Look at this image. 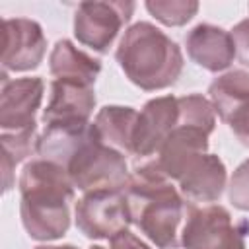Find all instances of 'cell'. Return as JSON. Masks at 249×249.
<instances>
[{"mask_svg":"<svg viewBox=\"0 0 249 249\" xmlns=\"http://www.w3.org/2000/svg\"><path fill=\"white\" fill-rule=\"evenodd\" d=\"M74 189L66 167L49 160L25 163L19 175V214L31 239L54 241L68 231Z\"/></svg>","mask_w":249,"mask_h":249,"instance_id":"obj_1","label":"cell"},{"mask_svg":"<svg viewBox=\"0 0 249 249\" xmlns=\"http://www.w3.org/2000/svg\"><path fill=\"white\" fill-rule=\"evenodd\" d=\"M124 196L130 222L160 249L179 247V224L187 216L189 204L160 169L158 161L140 165L130 175Z\"/></svg>","mask_w":249,"mask_h":249,"instance_id":"obj_2","label":"cell"},{"mask_svg":"<svg viewBox=\"0 0 249 249\" xmlns=\"http://www.w3.org/2000/svg\"><path fill=\"white\" fill-rule=\"evenodd\" d=\"M115 56L126 78L146 91L173 86L183 72L179 45L148 21H138L124 31Z\"/></svg>","mask_w":249,"mask_h":249,"instance_id":"obj_3","label":"cell"},{"mask_svg":"<svg viewBox=\"0 0 249 249\" xmlns=\"http://www.w3.org/2000/svg\"><path fill=\"white\" fill-rule=\"evenodd\" d=\"M72 185L84 193L101 189H124L130 173L124 156L95 134L86 140L66 163Z\"/></svg>","mask_w":249,"mask_h":249,"instance_id":"obj_4","label":"cell"},{"mask_svg":"<svg viewBox=\"0 0 249 249\" xmlns=\"http://www.w3.org/2000/svg\"><path fill=\"white\" fill-rule=\"evenodd\" d=\"M130 224L124 189L84 193L76 202V226L89 239H111Z\"/></svg>","mask_w":249,"mask_h":249,"instance_id":"obj_5","label":"cell"},{"mask_svg":"<svg viewBox=\"0 0 249 249\" xmlns=\"http://www.w3.org/2000/svg\"><path fill=\"white\" fill-rule=\"evenodd\" d=\"M185 218L181 231L185 249H245L243 233L224 206H189Z\"/></svg>","mask_w":249,"mask_h":249,"instance_id":"obj_6","label":"cell"},{"mask_svg":"<svg viewBox=\"0 0 249 249\" xmlns=\"http://www.w3.org/2000/svg\"><path fill=\"white\" fill-rule=\"evenodd\" d=\"M134 8V2L124 0L82 2L74 16V35L82 45L103 54L113 45L121 27L128 23Z\"/></svg>","mask_w":249,"mask_h":249,"instance_id":"obj_7","label":"cell"},{"mask_svg":"<svg viewBox=\"0 0 249 249\" xmlns=\"http://www.w3.org/2000/svg\"><path fill=\"white\" fill-rule=\"evenodd\" d=\"M47 39L33 19L16 18L2 23V76L8 72H27L43 62Z\"/></svg>","mask_w":249,"mask_h":249,"instance_id":"obj_8","label":"cell"},{"mask_svg":"<svg viewBox=\"0 0 249 249\" xmlns=\"http://www.w3.org/2000/svg\"><path fill=\"white\" fill-rule=\"evenodd\" d=\"M45 84L41 78H2L0 128L2 132L37 126L35 115L43 101Z\"/></svg>","mask_w":249,"mask_h":249,"instance_id":"obj_9","label":"cell"},{"mask_svg":"<svg viewBox=\"0 0 249 249\" xmlns=\"http://www.w3.org/2000/svg\"><path fill=\"white\" fill-rule=\"evenodd\" d=\"M179 119L177 97L163 95L150 99L138 113L134 136H132V154L146 158L158 154L165 138L171 134Z\"/></svg>","mask_w":249,"mask_h":249,"instance_id":"obj_10","label":"cell"},{"mask_svg":"<svg viewBox=\"0 0 249 249\" xmlns=\"http://www.w3.org/2000/svg\"><path fill=\"white\" fill-rule=\"evenodd\" d=\"M212 132L196 126V124H189L177 119L175 128L171 130V134L165 138V142L161 144L160 152H158V165L160 169L173 181H177L183 171L202 154L208 152V136Z\"/></svg>","mask_w":249,"mask_h":249,"instance_id":"obj_11","label":"cell"},{"mask_svg":"<svg viewBox=\"0 0 249 249\" xmlns=\"http://www.w3.org/2000/svg\"><path fill=\"white\" fill-rule=\"evenodd\" d=\"M95 107V93L91 86H84L68 80H54L47 107L43 111L45 124L66 123H89V115Z\"/></svg>","mask_w":249,"mask_h":249,"instance_id":"obj_12","label":"cell"},{"mask_svg":"<svg viewBox=\"0 0 249 249\" xmlns=\"http://www.w3.org/2000/svg\"><path fill=\"white\" fill-rule=\"evenodd\" d=\"M185 47L191 60L208 72H222L235 58L231 33L212 23H198L193 27L185 37Z\"/></svg>","mask_w":249,"mask_h":249,"instance_id":"obj_13","label":"cell"},{"mask_svg":"<svg viewBox=\"0 0 249 249\" xmlns=\"http://www.w3.org/2000/svg\"><path fill=\"white\" fill-rule=\"evenodd\" d=\"M228 171L224 161L214 154L196 158L177 179L181 193L191 202H214L226 189Z\"/></svg>","mask_w":249,"mask_h":249,"instance_id":"obj_14","label":"cell"},{"mask_svg":"<svg viewBox=\"0 0 249 249\" xmlns=\"http://www.w3.org/2000/svg\"><path fill=\"white\" fill-rule=\"evenodd\" d=\"M93 123H66V124H47L45 132L37 138L35 152L41 160L54 161L62 167L70 161L76 150L95 134Z\"/></svg>","mask_w":249,"mask_h":249,"instance_id":"obj_15","label":"cell"},{"mask_svg":"<svg viewBox=\"0 0 249 249\" xmlns=\"http://www.w3.org/2000/svg\"><path fill=\"white\" fill-rule=\"evenodd\" d=\"M49 70L54 80H68L84 86H93L97 74L101 72V62L76 49L72 41L58 39L49 56Z\"/></svg>","mask_w":249,"mask_h":249,"instance_id":"obj_16","label":"cell"},{"mask_svg":"<svg viewBox=\"0 0 249 249\" xmlns=\"http://www.w3.org/2000/svg\"><path fill=\"white\" fill-rule=\"evenodd\" d=\"M208 93L218 117L230 124L239 113L249 109V72L231 70L218 76L210 84Z\"/></svg>","mask_w":249,"mask_h":249,"instance_id":"obj_17","label":"cell"},{"mask_svg":"<svg viewBox=\"0 0 249 249\" xmlns=\"http://www.w3.org/2000/svg\"><path fill=\"white\" fill-rule=\"evenodd\" d=\"M136 119H138V111L132 107L107 105L97 113L93 124L105 144L132 154V136H134Z\"/></svg>","mask_w":249,"mask_h":249,"instance_id":"obj_18","label":"cell"},{"mask_svg":"<svg viewBox=\"0 0 249 249\" xmlns=\"http://www.w3.org/2000/svg\"><path fill=\"white\" fill-rule=\"evenodd\" d=\"M146 10L163 25L179 27L196 16L198 2L195 0H148Z\"/></svg>","mask_w":249,"mask_h":249,"instance_id":"obj_19","label":"cell"},{"mask_svg":"<svg viewBox=\"0 0 249 249\" xmlns=\"http://www.w3.org/2000/svg\"><path fill=\"white\" fill-rule=\"evenodd\" d=\"M35 132H37V126H29V128H23V130L2 132L0 134L2 156L8 158L14 165H18L21 160H25L27 156H31L33 148L37 146Z\"/></svg>","mask_w":249,"mask_h":249,"instance_id":"obj_20","label":"cell"},{"mask_svg":"<svg viewBox=\"0 0 249 249\" xmlns=\"http://www.w3.org/2000/svg\"><path fill=\"white\" fill-rule=\"evenodd\" d=\"M228 198L235 208L249 212V158L235 167L230 179Z\"/></svg>","mask_w":249,"mask_h":249,"instance_id":"obj_21","label":"cell"},{"mask_svg":"<svg viewBox=\"0 0 249 249\" xmlns=\"http://www.w3.org/2000/svg\"><path fill=\"white\" fill-rule=\"evenodd\" d=\"M230 33L235 43V56L239 58L241 64L249 66V18L241 19Z\"/></svg>","mask_w":249,"mask_h":249,"instance_id":"obj_22","label":"cell"},{"mask_svg":"<svg viewBox=\"0 0 249 249\" xmlns=\"http://www.w3.org/2000/svg\"><path fill=\"white\" fill-rule=\"evenodd\" d=\"M109 243H111V249H150V245H146L140 237H136L128 230H123L117 235H113Z\"/></svg>","mask_w":249,"mask_h":249,"instance_id":"obj_23","label":"cell"},{"mask_svg":"<svg viewBox=\"0 0 249 249\" xmlns=\"http://www.w3.org/2000/svg\"><path fill=\"white\" fill-rule=\"evenodd\" d=\"M230 128L233 130L235 138L249 148V109H245L243 113H239L231 123H230Z\"/></svg>","mask_w":249,"mask_h":249,"instance_id":"obj_24","label":"cell"},{"mask_svg":"<svg viewBox=\"0 0 249 249\" xmlns=\"http://www.w3.org/2000/svg\"><path fill=\"white\" fill-rule=\"evenodd\" d=\"M35 249H80L76 245H39Z\"/></svg>","mask_w":249,"mask_h":249,"instance_id":"obj_25","label":"cell"},{"mask_svg":"<svg viewBox=\"0 0 249 249\" xmlns=\"http://www.w3.org/2000/svg\"><path fill=\"white\" fill-rule=\"evenodd\" d=\"M89 249H105V247H103V245H91Z\"/></svg>","mask_w":249,"mask_h":249,"instance_id":"obj_26","label":"cell"}]
</instances>
